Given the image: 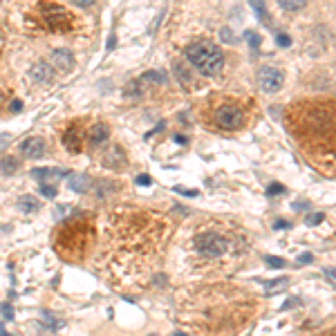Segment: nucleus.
Returning a JSON list of instances; mask_svg holds the SVG:
<instances>
[{
	"label": "nucleus",
	"instance_id": "c756f323",
	"mask_svg": "<svg viewBox=\"0 0 336 336\" xmlns=\"http://www.w3.org/2000/svg\"><path fill=\"white\" fill-rule=\"evenodd\" d=\"M276 43H278L280 47H289L291 45V38L287 34H276Z\"/></svg>",
	"mask_w": 336,
	"mask_h": 336
},
{
	"label": "nucleus",
	"instance_id": "393cba45",
	"mask_svg": "<svg viewBox=\"0 0 336 336\" xmlns=\"http://www.w3.org/2000/svg\"><path fill=\"white\" fill-rule=\"evenodd\" d=\"M70 215H74V209H72L70 204H63V206H58V209H56V218L58 220H65Z\"/></svg>",
	"mask_w": 336,
	"mask_h": 336
},
{
	"label": "nucleus",
	"instance_id": "aec40b11",
	"mask_svg": "<svg viewBox=\"0 0 336 336\" xmlns=\"http://www.w3.org/2000/svg\"><path fill=\"white\" fill-rule=\"evenodd\" d=\"M278 3L285 11H298V9H303L305 5H307V0H278Z\"/></svg>",
	"mask_w": 336,
	"mask_h": 336
},
{
	"label": "nucleus",
	"instance_id": "58836bf2",
	"mask_svg": "<svg viewBox=\"0 0 336 336\" xmlns=\"http://www.w3.org/2000/svg\"><path fill=\"white\" fill-rule=\"evenodd\" d=\"M307 206H309L307 202H296V204H294V209H296V211H303V209H307Z\"/></svg>",
	"mask_w": 336,
	"mask_h": 336
},
{
	"label": "nucleus",
	"instance_id": "6e6552de",
	"mask_svg": "<svg viewBox=\"0 0 336 336\" xmlns=\"http://www.w3.org/2000/svg\"><path fill=\"white\" fill-rule=\"evenodd\" d=\"M21 152L27 155L29 160H36V157H41L43 152H45V142H43L41 137H27L25 142L21 144Z\"/></svg>",
	"mask_w": 336,
	"mask_h": 336
},
{
	"label": "nucleus",
	"instance_id": "7ed1b4c3",
	"mask_svg": "<svg viewBox=\"0 0 336 336\" xmlns=\"http://www.w3.org/2000/svg\"><path fill=\"white\" fill-rule=\"evenodd\" d=\"M186 58L195 65V70L202 72L204 76H218L222 72L224 56L220 52V47L211 41H200L186 47Z\"/></svg>",
	"mask_w": 336,
	"mask_h": 336
},
{
	"label": "nucleus",
	"instance_id": "ddd939ff",
	"mask_svg": "<svg viewBox=\"0 0 336 336\" xmlns=\"http://www.w3.org/2000/svg\"><path fill=\"white\" fill-rule=\"evenodd\" d=\"M108 137H110V130H108V126L106 124H96L92 130H90V144L92 146H101V144H106L108 142Z\"/></svg>",
	"mask_w": 336,
	"mask_h": 336
},
{
	"label": "nucleus",
	"instance_id": "9d476101",
	"mask_svg": "<svg viewBox=\"0 0 336 336\" xmlns=\"http://www.w3.org/2000/svg\"><path fill=\"white\" fill-rule=\"evenodd\" d=\"M29 74H32V78H34L36 83H50L52 78H54V67L41 61V63H34V65H32Z\"/></svg>",
	"mask_w": 336,
	"mask_h": 336
},
{
	"label": "nucleus",
	"instance_id": "72a5a7b5",
	"mask_svg": "<svg viewBox=\"0 0 336 336\" xmlns=\"http://www.w3.org/2000/svg\"><path fill=\"white\" fill-rule=\"evenodd\" d=\"M175 191L182 195H188V197H197V191H191V188H175Z\"/></svg>",
	"mask_w": 336,
	"mask_h": 336
},
{
	"label": "nucleus",
	"instance_id": "ea45409f",
	"mask_svg": "<svg viewBox=\"0 0 336 336\" xmlns=\"http://www.w3.org/2000/svg\"><path fill=\"white\" fill-rule=\"evenodd\" d=\"M9 108H11V112H18V110H21L23 106H21V101H14V103H11Z\"/></svg>",
	"mask_w": 336,
	"mask_h": 336
},
{
	"label": "nucleus",
	"instance_id": "b1692460",
	"mask_svg": "<svg viewBox=\"0 0 336 336\" xmlns=\"http://www.w3.org/2000/svg\"><path fill=\"white\" fill-rule=\"evenodd\" d=\"M323 220H325L323 213H311V215L305 218V224H307V227H316V224H321Z\"/></svg>",
	"mask_w": 336,
	"mask_h": 336
},
{
	"label": "nucleus",
	"instance_id": "9b49d317",
	"mask_svg": "<svg viewBox=\"0 0 336 336\" xmlns=\"http://www.w3.org/2000/svg\"><path fill=\"white\" fill-rule=\"evenodd\" d=\"M67 184H70V188L74 193H88L90 188H92V177L85 173H74V175H70Z\"/></svg>",
	"mask_w": 336,
	"mask_h": 336
},
{
	"label": "nucleus",
	"instance_id": "0eeeda50",
	"mask_svg": "<svg viewBox=\"0 0 336 336\" xmlns=\"http://www.w3.org/2000/svg\"><path fill=\"white\" fill-rule=\"evenodd\" d=\"M45 21H47V27L54 29V32H67L72 27V18L63 7H47Z\"/></svg>",
	"mask_w": 336,
	"mask_h": 336
},
{
	"label": "nucleus",
	"instance_id": "4c0bfd02",
	"mask_svg": "<svg viewBox=\"0 0 336 336\" xmlns=\"http://www.w3.org/2000/svg\"><path fill=\"white\" fill-rule=\"evenodd\" d=\"M7 144H9V134H0V148H5Z\"/></svg>",
	"mask_w": 336,
	"mask_h": 336
},
{
	"label": "nucleus",
	"instance_id": "c03bdc74",
	"mask_svg": "<svg viewBox=\"0 0 336 336\" xmlns=\"http://www.w3.org/2000/svg\"><path fill=\"white\" fill-rule=\"evenodd\" d=\"M0 3H3V0H0Z\"/></svg>",
	"mask_w": 336,
	"mask_h": 336
},
{
	"label": "nucleus",
	"instance_id": "7c9ffc66",
	"mask_svg": "<svg viewBox=\"0 0 336 336\" xmlns=\"http://www.w3.org/2000/svg\"><path fill=\"white\" fill-rule=\"evenodd\" d=\"M267 193H269V195H280V193H285V186H283V184H271Z\"/></svg>",
	"mask_w": 336,
	"mask_h": 336
},
{
	"label": "nucleus",
	"instance_id": "4468645a",
	"mask_svg": "<svg viewBox=\"0 0 336 336\" xmlns=\"http://www.w3.org/2000/svg\"><path fill=\"white\" fill-rule=\"evenodd\" d=\"M287 285H289V280H287V278L267 280V283H265V291H267V296H271V294H280V291H285V289H287Z\"/></svg>",
	"mask_w": 336,
	"mask_h": 336
},
{
	"label": "nucleus",
	"instance_id": "dca6fc26",
	"mask_svg": "<svg viewBox=\"0 0 336 336\" xmlns=\"http://www.w3.org/2000/svg\"><path fill=\"white\" fill-rule=\"evenodd\" d=\"M32 175L36 177V180H47V177H61V175H65V170H61V168H34L32 170Z\"/></svg>",
	"mask_w": 336,
	"mask_h": 336
},
{
	"label": "nucleus",
	"instance_id": "e433bc0d",
	"mask_svg": "<svg viewBox=\"0 0 336 336\" xmlns=\"http://www.w3.org/2000/svg\"><path fill=\"white\" fill-rule=\"evenodd\" d=\"M287 227H291V224L285 222V220H276V224H273V229H287Z\"/></svg>",
	"mask_w": 336,
	"mask_h": 336
},
{
	"label": "nucleus",
	"instance_id": "37998d69",
	"mask_svg": "<svg viewBox=\"0 0 336 336\" xmlns=\"http://www.w3.org/2000/svg\"><path fill=\"white\" fill-rule=\"evenodd\" d=\"M175 142H177V144H186V137H182V134H177V137H175Z\"/></svg>",
	"mask_w": 336,
	"mask_h": 336
},
{
	"label": "nucleus",
	"instance_id": "5701e85b",
	"mask_svg": "<svg viewBox=\"0 0 336 336\" xmlns=\"http://www.w3.org/2000/svg\"><path fill=\"white\" fill-rule=\"evenodd\" d=\"M56 186H52V184H41V195L43 197H47V200H52V197H56Z\"/></svg>",
	"mask_w": 336,
	"mask_h": 336
},
{
	"label": "nucleus",
	"instance_id": "39448f33",
	"mask_svg": "<svg viewBox=\"0 0 336 336\" xmlns=\"http://www.w3.org/2000/svg\"><path fill=\"white\" fill-rule=\"evenodd\" d=\"M213 119H215V126L222 130H238V128H242L244 114L235 103H222V106H218Z\"/></svg>",
	"mask_w": 336,
	"mask_h": 336
},
{
	"label": "nucleus",
	"instance_id": "6ab92c4d",
	"mask_svg": "<svg viewBox=\"0 0 336 336\" xmlns=\"http://www.w3.org/2000/svg\"><path fill=\"white\" fill-rule=\"evenodd\" d=\"M249 3H251V7L255 9V16L260 18V23L269 25V14H267V7H265V0H249Z\"/></svg>",
	"mask_w": 336,
	"mask_h": 336
},
{
	"label": "nucleus",
	"instance_id": "c85d7f7f",
	"mask_svg": "<svg viewBox=\"0 0 336 336\" xmlns=\"http://www.w3.org/2000/svg\"><path fill=\"white\" fill-rule=\"evenodd\" d=\"M126 94H128V96H132V99H137V96H139V83H137V81H132V83L126 88Z\"/></svg>",
	"mask_w": 336,
	"mask_h": 336
},
{
	"label": "nucleus",
	"instance_id": "f704fd0d",
	"mask_svg": "<svg viewBox=\"0 0 336 336\" xmlns=\"http://www.w3.org/2000/svg\"><path fill=\"white\" fill-rule=\"evenodd\" d=\"M307 262H311V253H301V255H298V265H307Z\"/></svg>",
	"mask_w": 336,
	"mask_h": 336
},
{
	"label": "nucleus",
	"instance_id": "f3484780",
	"mask_svg": "<svg viewBox=\"0 0 336 336\" xmlns=\"http://www.w3.org/2000/svg\"><path fill=\"white\" fill-rule=\"evenodd\" d=\"M18 166H21V162L16 160V157H11V155H5V160L0 162V170H3L5 175H14Z\"/></svg>",
	"mask_w": 336,
	"mask_h": 336
},
{
	"label": "nucleus",
	"instance_id": "20e7f679",
	"mask_svg": "<svg viewBox=\"0 0 336 336\" xmlns=\"http://www.w3.org/2000/svg\"><path fill=\"white\" fill-rule=\"evenodd\" d=\"M195 247H197V251L204 255V258H220V255L227 253L229 240L220 233H202L197 240H195Z\"/></svg>",
	"mask_w": 336,
	"mask_h": 336
},
{
	"label": "nucleus",
	"instance_id": "f03ea898",
	"mask_svg": "<svg viewBox=\"0 0 336 336\" xmlns=\"http://www.w3.org/2000/svg\"><path fill=\"white\" fill-rule=\"evenodd\" d=\"M94 244V224L90 218L70 215L56 231L54 249L67 262H81Z\"/></svg>",
	"mask_w": 336,
	"mask_h": 336
},
{
	"label": "nucleus",
	"instance_id": "a19ab883",
	"mask_svg": "<svg viewBox=\"0 0 336 336\" xmlns=\"http://www.w3.org/2000/svg\"><path fill=\"white\" fill-rule=\"evenodd\" d=\"M294 305H298V301H287V303L283 305V309H289V307H294Z\"/></svg>",
	"mask_w": 336,
	"mask_h": 336
},
{
	"label": "nucleus",
	"instance_id": "412c9836",
	"mask_svg": "<svg viewBox=\"0 0 336 336\" xmlns=\"http://www.w3.org/2000/svg\"><path fill=\"white\" fill-rule=\"evenodd\" d=\"M175 76L180 78V83H182V85H188V83H193L191 74H188V72H186V67H182V65H175Z\"/></svg>",
	"mask_w": 336,
	"mask_h": 336
},
{
	"label": "nucleus",
	"instance_id": "473e14b6",
	"mask_svg": "<svg viewBox=\"0 0 336 336\" xmlns=\"http://www.w3.org/2000/svg\"><path fill=\"white\" fill-rule=\"evenodd\" d=\"M72 3H74L76 7H92L94 0H72Z\"/></svg>",
	"mask_w": 336,
	"mask_h": 336
},
{
	"label": "nucleus",
	"instance_id": "2f4dec72",
	"mask_svg": "<svg viewBox=\"0 0 336 336\" xmlns=\"http://www.w3.org/2000/svg\"><path fill=\"white\" fill-rule=\"evenodd\" d=\"M137 184H139V186H150L152 180H150L148 175H139V177H137Z\"/></svg>",
	"mask_w": 336,
	"mask_h": 336
},
{
	"label": "nucleus",
	"instance_id": "f8f14e48",
	"mask_svg": "<svg viewBox=\"0 0 336 336\" xmlns=\"http://www.w3.org/2000/svg\"><path fill=\"white\" fill-rule=\"evenodd\" d=\"M52 63L56 65L58 70L70 72L72 65H74V56H72V52H67V50H54L52 52Z\"/></svg>",
	"mask_w": 336,
	"mask_h": 336
},
{
	"label": "nucleus",
	"instance_id": "f257e3e1",
	"mask_svg": "<svg viewBox=\"0 0 336 336\" xmlns=\"http://www.w3.org/2000/svg\"><path fill=\"white\" fill-rule=\"evenodd\" d=\"M289 132L296 134V142L303 146L311 160L332 162L334 155V103H301L289 110L287 117Z\"/></svg>",
	"mask_w": 336,
	"mask_h": 336
},
{
	"label": "nucleus",
	"instance_id": "4be33fe9",
	"mask_svg": "<svg viewBox=\"0 0 336 336\" xmlns=\"http://www.w3.org/2000/svg\"><path fill=\"white\" fill-rule=\"evenodd\" d=\"M142 78H144V81H152V83H160V85H162V83H166V76H164L162 72H152V70H150V72H146V74H144Z\"/></svg>",
	"mask_w": 336,
	"mask_h": 336
},
{
	"label": "nucleus",
	"instance_id": "79ce46f5",
	"mask_svg": "<svg viewBox=\"0 0 336 336\" xmlns=\"http://www.w3.org/2000/svg\"><path fill=\"white\" fill-rule=\"evenodd\" d=\"M114 43H117V38H114V36H110V41H108V50H112Z\"/></svg>",
	"mask_w": 336,
	"mask_h": 336
},
{
	"label": "nucleus",
	"instance_id": "2eb2a0df",
	"mask_svg": "<svg viewBox=\"0 0 336 336\" xmlns=\"http://www.w3.org/2000/svg\"><path fill=\"white\" fill-rule=\"evenodd\" d=\"M18 206H21L23 213H36V211L41 209L38 200H36V197H29V195H25V197L18 200Z\"/></svg>",
	"mask_w": 336,
	"mask_h": 336
},
{
	"label": "nucleus",
	"instance_id": "a211bd4d",
	"mask_svg": "<svg viewBox=\"0 0 336 336\" xmlns=\"http://www.w3.org/2000/svg\"><path fill=\"white\" fill-rule=\"evenodd\" d=\"M108 155H110V157H106V166L117 168V166H121V164H124V155H121V148H119V146H114V148L110 150Z\"/></svg>",
	"mask_w": 336,
	"mask_h": 336
},
{
	"label": "nucleus",
	"instance_id": "423d86ee",
	"mask_svg": "<svg viewBox=\"0 0 336 336\" xmlns=\"http://www.w3.org/2000/svg\"><path fill=\"white\" fill-rule=\"evenodd\" d=\"M283 81H285V76L276 65H262L258 70V83H260V88L269 94L278 92V90L283 88Z\"/></svg>",
	"mask_w": 336,
	"mask_h": 336
},
{
	"label": "nucleus",
	"instance_id": "1a4fd4ad",
	"mask_svg": "<svg viewBox=\"0 0 336 336\" xmlns=\"http://www.w3.org/2000/svg\"><path fill=\"white\" fill-rule=\"evenodd\" d=\"M63 146L70 152H81V148H83V144H81V130H78L76 126H72V128H67L65 130V134H63Z\"/></svg>",
	"mask_w": 336,
	"mask_h": 336
},
{
	"label": "nucleus",
	"instance_id": "a878e982",
	"mask_svg": "<svg viewBox=\"0 0 336 336\" xmlns=\"http://www.w3.org/2000/svg\"><path fill=\"white\" fill-rule=\"evenodd\" d=\"M96 188H101L96 195H99V197H106V195L112 193V182H96Z\"/></svg>",
	"mask_w": 336,
	"mask_h": 336
},
{
	"label": "nucleus",
	"instance_id": "cd10ccee",
	"mask_svg": "<svg viewBox=\"0 0 336 336\" xmlns=\"http://www.w3.org/2000/svg\"><path fill=\"white\" fill-rule=\"evenodd\" d=\"M0 311H3V316L7 321L14 319V307H11V303H3V307H0Z\"/></svg>",
	"mask_w": 336,
	"mask_h": 336
},
{
	"label": "nucleus",
	"instance_id": "c9c22d12",
	"mask_svg": "<svg viewBox=\"0 0 336 336\" xmlns=\"http://www.w3.org/2000/svg\"><path fill=\"white\" fill-rule=\"evenodd\" d=\"M247 41L251 43L253 47H258V43H260V38H258V36H255V34H251V32H247Z\"/></svg>",
	"mask_w": 336,
	"mask_h": 336
},
{
	"label": "nucleus",
	"instance_id": "bb28decb",
	"mask_svg": "<svg viewBox=\"0 0 336 336\" xmlns=\"http://www.w3.org/2000/svg\"><path fill=\"white\" fill-rule=\"evenodd\" d=\"M265 262H267V267H271V269H283L285 267V260L283 258H271V255H267Z\"/></svg>",
	"mask_w": 336,
	"mask_h": 336
}]
</instances>
